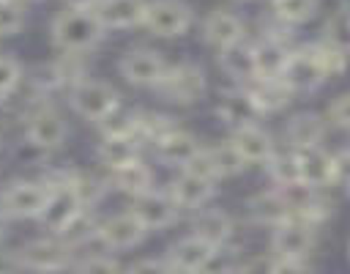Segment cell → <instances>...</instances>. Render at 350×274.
Listing matches in <instances>:
<instances>
[{"instance_id":"cell-36","label":"cell","mask_w":350,"mask_h":274,"mask_svg":"<svg viewBox=\"0 0 350 274\" xmlns=\"http://www.w3.org/2000/svg\"><path fill=\"white\" fill-rule=\"evenodd\" d=\"M325 41L350 55V11L347 8L336 11L328 19V25H325Z\"/></svg>"},{"instance_id":"cell-3","label":"cell","mask_w":350,"mask_h":274,"mask_svg":"<svg viewBox=\"0 0 350 274\" xmlns=\"http://www.w3.org/2000/svg\"><path fill=\"white\" fill-rule=\"evenodd\" d=\"M19 266L33 274H60L71 266V247L60 238H33L19 252Z\"/></svg>"},{"instance_id":"cell-16","label":"cell","mask_w":350,"mask_h":274,"mask_svg":"<svg viewBox=\"0 0 350 274\" xmlns=\"http://www.w3.org/2000/svg\"><path fill=\"white\" fill-rule=\"evenodd\" d=\"M230 142L235 145V151L241 153V159H243L246 164H265V162L273 156V151H276L271 134H268L265 129H260L257 123L235 129V134H232Z\"/></svg>"},{"instance_id":"cell-34","label":"cell","mask_w":350,"mask_h":274,"mask_svg":"<svg viewBox=\"0 0 350 274\" xmlns=\"http://www.w3.org/2000/svg\"><path fill=\"white\" fill-rule=\"evenodd\" d=\"M317 11V0H273V14L284 25H301L312 19Z\"/></svg>"},{"instance_id":"cell-13","label":"cell","mask_w":350,"mask_h":274,"mask_svg":"<svg viewBox=\"0 0 350 274\" xmlns=\"http://www.w3.org/2000/svg\"><path fill=\"white\" fill-rule=\"evenodd\" d=\"M145 233L148 230L139 225V219L131 211H123L98 222V238L109 249H131L145 238Z\"/></svg>"},{"instance_id":"cell-6","label":"cell","mask_w":350,"mask_h":274,"mask_svg":"<svg viewBox=\"0 0 350 274\" xmlns=\"http://www.w3.org/2000/svg\"><path fill=\"white\" fill-rule=\"evenodd\" d=\"M49 186L46 184H36V181H16L11 184L3 197H0V211L5 216L14 219H38V214L44 211Z\"/></svg>"},{"instance_id":"cell-23","label":"cell","mask_w":350,"mask_h":274,"mask_svg":"<svg viewBox=\"0 0 350 274\" xmlns=\"http://www.w3.org/2000/svg\"><path fill=\"white\" fill-rule=\"evenodd\" d=\"M219 66L227 71V77L249 85L257 77V68H254V47L241 38V41L219 49Z\"/></svg>"},{"instance_id":"cell-39","label":"cell","mask_w":350,"mask_h":274,"mask_svg":"<svg viewBox=\"0 0 350 274\" xmlns=\"http://www.w3.org/2000/svg\"><path fill=\"white\" fill-rule=\"evenodd\" d=\"M19 79H22V66H19V60L11 58V55H0V96L14 93L16 85H19Z\"/></svg>"},{"instance_id":"cell-42","label":"cell","mask_w":350,"mask_h":274,"mask_svg":"<svg viewBox=\"0 0 350 274\" xmlns=\"http://www.w3.org/2000/svg\"><path fill=\"white\" fill-rule=\"evenodd\" d=\"M334 184H345L350 189V148L334 156Z\"/></svg>"},{"instance_id":"cell-40","label":"cell","mask_w":350,"mask_h":274,"mask_svg":"<svg viewBox=\"0 0 350 274\" xmlns=\"http://www.w3.org/2000/svg\"><path fill=\"white\" fill-rule=\"evenodd\" d=\"M328 121H331L334 126H339V129H350V90L342 93V96H336V99L331 101V107H328Z\"/></svg>"},{"instance_id":"cell-44","label":"cell","mask_w":350,"mask_h":274,"mask_svg":"<svg viewBox=\"0 0 350 274\" xmlns=\"http://www.w3.org/2000/svg\"><path fill=\"white\" fill-rule=\"evenodd\" d=\"M271 274H306V269H304L301 260H279V258H273Z\"/></svg>"},{"instance_id":"cell-46","label":"cell","mask_w":350,"mask_h":274,"mask_svg":"<svg viewBox=\"0 0 350 274\" xmlns=\"http://www.w3.org/2000/svg\"><path fill=\"white\" fill-rule=\"evenodd\" d=\"M98 5V0H68V8H88V11H93Z\"/></svg>"},{"instance_id":"cell-1","label":"cell","mask_w":350,"mask_h":274,"mask_svg":"<svg viewBox=\"0 0 350 274\" xmlns=\"http://www.w3.org/2000/svg\"><path fill=\"white\" fill-rule=\"evenodd\" d=\"M52 41L66 52H85L98 44L104 27L98 25L96 14L88 8H66L52 19Z\"/></svg>"},{"instance_id":"cell-17","label":"cell","mask_w":350,"mask_h":274,"mask_svg":"<svg viewBox=\"0 0 350 274\" xmlns=\"http://www.w3.org/2000/svg\"><path fill=\"white\" fill-rule=\"evenodd\" d=\"M202 38H205L211 47L224 49V47H230V44H235V41L243 38V22H241V16H235L232 11L216 8V11H211V14L205 16V22H202Z\"/></svg>"},{"instance_id":"cell-31","label":"cell","mask_w":350,"mask_h":274,"mask_svg":"<svg viewBox=\"0 0 350 274\" xmlns=\"http://www.w3.org/2000/svg\"><path fill=\"white\" fill-rule=\"evenodd\" d=\"M268 167V175L273 178V184L282 189V186H290V184H301L298 181V162H295V151H273V156L265 162Z\"/></svg>"},{"instance_id":"cell-48","label":"cell","mask_w":350,"mask_h":274,"mask_svg":"<svg viewBox=\"0 0 350 274\" xmlns=\"http://www.w3.org/2000/svg\"><path fill=\"white\" fill-rule=\"evenodd\" d=\"M271 3H273V0H271Z\"/></svg>"},{"instance_id":"cell-10","label":"cell","mask_w":350,"mask_h":274,"mask_svg":"<svg viewBox=\"0 0 350 274\" xmlns=\"http://www.w3.org/2000/svg\"><path fill=\"white\" fill-rule=\"evenodd\" d=\"M71 178V175H68ZM68 178L66 181H57V184H52L49 186V195H46V203H44V211L38 214V219H41V225L44 227H49V230H63L85 206H82V200L77 197V192L71 189V184H68Z\"/></svg>"},{"instance_id":"cell-35","label":"cell","mask_w":350,"mask_h":274,"mask_svg":"<svg viewBox=\"0 0 350 274\" xmlns=\"http://www.w3.org/2000/svg\"><path fill=\"white\" fill-rule=\"evenodd\" d=\"M312 49H314V55H317V60H320V68H323L325 79H328V77H339V74L347 68V63H350V55L342 52L339 47L328 44V41H320V44H314Z\"/></svg>"},{"instance_id":"cell-33","label":"cell","mask_w":350,"mask_h":274,"mask_svg":"<svg viewBox=\"0 0 350 274\" xmlns=\"http://www.w3.org/2000/svg\"><path fill=\"white\" fill-rule=\"evenodd\" d=\"M238 269H241L238 252L230 244H221V247L211 249V255L205 258V263L197 274H238Z\"/></svg>"},{"instance_id":"cell-5","label":"cell","mask_w":350,"mask_h":274,"mask_svg":"<svg viewBox=\"0 0 350 274\" xmlns=\"http://www.w3.org/2000/svg\"><path fill=\"white\" fill-rule=\"evenodd\" d=\"M118 104V90L104 79H79L71 88V110L88 121H104Z\"/></svg>"},{"instance_id":"cell-18","label":"cell","mask_w":350,"mask_h":274,"mask_svg":"<svg viewBox=\"0 0 350 274\" xmlns=\"http://www.w3.org/2000/svg\"><path fill=\"white\" fill-rule=\"evenodd\" d=\"M213 195V181L208 178H200L194 173H180L172 186H170V197L175 200L178 208H186V211H200Z\"/></svg>"},{"instance_id":"cell-20","label":"cell","mask_w":350,"mask_h":274,"mask_svg":"<svg viewBox=\"0 0 350 274\" xmlns=\"http://www.w3.org/2000/svg\"><path fill=\"white\" fill-rule=\"evenodd\" d=\"M153 145H156V156H159L164 164L180 167V170H183V167L197 156V151H200V142H197L189 132H183V129H172L170 134H164V137L156 140Z\"/></svg>"},{"instance_id":"cell-19","label":"cell","mask_w":350,"mask_h":274,"mask_svg":"<svg viewBox=\"0 0 350 274\" xmlns=\"http://www.w3.org/2000/svg\"><path fill=\"white\" fill-rule=\"evenodd\" d=\"M219 118L224 123H230L232 129H241V126H252L260 115V110L254 107L252 96L246 88H232V90H224L221 99H219V107H216Z\"/></svg>"},{"instance_id":"cell-11","label":"cell","mask_w":350,"mask_h":274,"mask_svg":"<svg viewBox=\"0 0 350 274\" xmlns=\"http://www.w3.org/2000/svg\"><path fill=\"white\" fill-rule=\"evenodd\" d=\"M129 211L139 219V225L145 230H161V227H170L175 222V216H178L180 208L175 206V200L170 197V192L148 189L145 195L134 197V203H131Z\"/></svg>"},{"instance_id":"cell-4","label":"cell","mask_w":350,"mask_h":274,"mask_svg":"<svg viewBox=\"0 0 350 274\" xmlns=\"http://www.w3.org/2000/svg\"><path fill=\"white\" fill-rule=\"evenodd\" d=\"M194 22V11L183 0H150L145 5L142 25L161 38H175L183 36Z\"/></svg>"},{"instance_id":"cell-41","label":"cell","mask_w":350,"mask_h":274,"mask_svg":"<svg viewBox=\"0 0 350 274\" xmlns=\"http://www.w3.org/2000/svg\"><path fill=\"white\" fill-rule=\"evenodd\" d=\"M126 274H178L167 260H156V258H142L137 263L129 266Z\"/></svg>"},{"instance_id":"cell-30","label":"cell","mask_w":350,"mask_h":274,"mask_svg":"<svg viewBox=\"0 0 350 274\" xmlns=\"http://www.w3.org/2000/svg\"><path fill=\"white\" fill-rule=\"evenodd\" d=\"M57 236H60L63 244L79 247V244H85V241H90V238H98V222H96V216H93L88 208H82Z\"/></svg>"},{"instance_id":"cell-8","label":"cell","mask_w":350,"mask_h":274,"mask_svg":"<svg viewBox=\"0 0 350 274\" xmlns=\"http://www.w3.org/2000/svg\"><path fill=\"white\" fill-rule=\"evenodd\" d=\"M279 79L293 93H309V90H317L325 82V74L320 68V60H317L314 49L304 47V49H295V52L287 55V63H284Z\"/></svg>"},{"instance_id":"cell-9","label":"cell","mask_w":350,"mask_h":274,"mask_svg":"<svg viewBox=\"0 0 350 274\" xmlns=\"http://www.w3.org/2000/svg\"><path fill=\"white\" fill-rule=\"evenodd\" d=\"M167 71V63L164 58L156 52V49H129L123 58H120V74L126 82L137 85V88H156L159 79L164 77Z\"/></svg>"},{"instance_id":"cell-37","label":"cell","mask_w":350,"mask_h":274,"mask_svg":"<svg viewBox=\"0 0 350 274\" xmlns=\"http://www.w3.org/2000/svg\"><path fill=\"white\" fill-rule=\"evenodd\" d=\"M25 27V11L14 0H0V38L16 36Z\"/></svg>"},{"instance_id":"cell-25","label":"cell","mask_w":350,"mask_h":274,"mask_svg":"<svg viewBox=\"0 0 350 274\" xmlns=\"http://www.w3.org/2000/svg\"><path fill=\"white\" fill-rule=\"evenodd\" d=\"M139 148L142 140L137 134H115V137H104V142L98 145V159L101 164H107L109 170L131 164L139 159Z\"/></svg>"},{"instance_id":"cell-12","label":"cell","mask_w":350,"mask_h":274,"mask_svg":"<svg viewBox=\"0 0 350 274\" xmlns=\"http://www.w3.org/2000/svg\"><path fill=\"white\" fill-rule=\"evenodd\" d=\"M25 137L36 148H57L68 137V123H66V118L57 110L41 107V110H36V112L27 115Z\"/></svg>"},{"instance_id":"cell-22","label":"cell","mask_w":350,"mask_h":274,"mask_svg":"<svg viewBox=\"0 0 350 274\" xmlns=\"http://www.w3.org/2000/svg\"><path fill=\"white\" fill-rule=\"evenodd\" d=\"M246 90L260 112H276V110L287 107L293 99V90L279 77H254L246 85Z\"/></svg>"},{"instance_id":"cell-47","label":"cell","mask_w":350,"mask_h":274,"mask_svg":"<svg viewBox=\"0 0 350 274\" xmlns=\"http://www.w3.org/2000/svg\"><path fill=\"white\" fill-rule=\"evenodd\" d=\"M5 219H8V216L0 211V238H3V233H5Z\"/></svg>"},{"instance_id":"cell-27","label":"cell","mask_w":350,"mask_h":274,"mask_svg":"<svg viewBox=\"0 0 350 274\" xmlns=\"http://www.w3.org/2000/svg\"><path fill=\"white\" fill-rule=\"evenodd\" d=\"M249 216L257 222V225H282L284 219H290V208L284 203V197L279 195V189L273 192H260L249 200Z\"/></svg>"},{"instance_id":"cell-24","label":"cell","mask_w":350,"mask_h":274,"mask_svg":"<svg viewBox=\"0 0 350 274\" xmlns=\"http://www.w3.org/2000/svg\"><path fill=\"white\" fill-rule=\"evenodd\" d=\"M194 236L202 238L205 244L211 247H221L230 241V233H232V219L219 211V208H200L197 216H194V225H191Z\"/></svg>"},{"instance_id":"cell-15","label":"cell","mask_w":350,"mask_h":274,"mask_svg":"<svg viewBox=\"0 0 350 274\" xmlns=\"http://www.w3.org/2000/svg\"><path fill=\"white\" fill-rule=\"evenodd\" d=\"M295 162H298V181L301 184H306L312 189H323V186L334 184V156L325 153L320 145L295 151Z\"/></svg>"},{"instance_id":"cell-2","label":"cell","mask_w":350,"mask_h":274,"mask_svg":"<svg viewBox=\"0 0 350 274\" xmlns=\"http://www.w3.org/2000/svg\"><path fill=\"white\" fill-rule=\"evenodd\" d=\"M156 90L172 104H194V101H200L205 96L208 79H205V71L197 63L183 60L178 66H167V71L159 79Z\"/></svg>"},{"instance_id":"cell-29","label":"cell","mask_w":350,"mask_h":274,"mask_svg":"<svg viewBox=\"0 0 350 274\" xmlns=\"http://www.w3.org/2000/svg\"><path fill=\"white\" fill-rule=\"evenodd\" d=\"M252 47H254L257 77H282V68L287 63L290 49L276 38H262L260 44H252Z\"/></svg>"},{"instance_id":"cell-38","label":"cell","mask_w":350,"mask_h":274,"mask_svg":"<svg viewBox=\"0 0 350 274\" xmlns=\"http://www.w3.org/2000/svg\"><path fill=\"white\" fill-rule=\"evenodd\" d=\"M74 274H120V263L107 255H90L74 263Z\"/></svg>"},{"instance_id":"cell-21","label":"cell","mask_w":350,"mask_h":274,"mask_svg":"<svg viewBox=\"0 0 350 274\" xmlns=\"http://www.w3.org/2000/svg\"><path fill=\"white\" fill-rule=\"evenodd\" d=\"M211 244H205L202 238H197L194 233L191 236H183L178 238L172 247H170V266L178 271V274H197L205 263V258L211 255Z\"/></svg>"},{"instance_id":"cell-45","label":"cell","mask_w":350,"mask_h":274,"mask_svg":"<svg viewBox=\"0 0 350 274\" xmlns=\"http://www.w3.org/2000/svg\"><path fill=\"white\" fill-rule=\"evenodd\" d=\"M19 258H16V252H8V249H3L0 247V274H19Z\"/></svg>"},{"instance_id":"cell-7","label":"cell","mask_w":350,"mask_h":274,"mask_svg":"<svg viewBox=\"0 0 350 274\" xmlns=\"http://www.w3.org/2000/svg\"><path fill=\"white\" fill-rule=\"evenodd\" d=\"M314 247V227L301 219H284L273 227L271 249L279 260H304Z\"/></svg>"},{"instance_id":"cell-14","label":"cell","mask_w":350,"mask_h":274,"mask_svg":"<svg viewBox=\"0 0 350 274\" xmlns=\"http://www.w3.org/2000/svg\"><path fill=\"white\" fill-rule=\"evenodd\" d=\"M145 5L148 0H98V5L93 8L98 25L107 30H126L134 25H142L145 16Z\"/></svg>"},{"instance_id":"cell-43","label":"cell","mask_w":350,"mask_h":274,"mask_svg":"<svg viewBox=\"0 0 350 274\" xmlns=\"http://www.w3.org/2000/svg\"><path fill=\"white\" fill-rule=\"evenodd\" d=\"M271 266H273V258H265V255H257L246 263H241L238 274H271Z\"/></svg>"},{"instance_id":"cell-32","label":"cell","mask_w":350,"mask_h":274,"mask_svg":"<svg viewBox=\"0 0 350 274\" xmlns=\"http://www.w3.org/2000/svg\"><path fill=\"white\" fill-rule=\"evenodd\" d=\"M208 156L213 162V170H216V178H224V175H238L246 162L241 159V153L235 151L232 142H219L213 148H208Z\"/></svg>"},{"instance_id":"cell-26","label":"cell","mask_w":350,"mask_h":274,"mask_svg":"<svg viewBox=\"0 0 350 274\" xmlns=\"http://www.w3.org/2000/svg\"><path fill=\"white\" fill-rule=\"evenodd\" d=\"M284 134H287L293 151L314 148V145H320V140H323V134H325V123H323V118L314 115V112H298V115L290 118Z\"/></svg>"},{"instance_id":"cell-28","label":"cell","mask_w":350,"mask_h":274,"mask_svg":"<svg viewBox=\"0 0 350 274\" xmlns=\"http://www.w3.org/2000/svg\"><path fill=\"white\" fill-rule=\"evenodd\" d=\"M112 184L115 189L131 195V197H139L145 195L148 189H153V173L148 164H142L139 159L131 162V164H123V167H115L112 170Z\"/></svg>"}]
</instances>
